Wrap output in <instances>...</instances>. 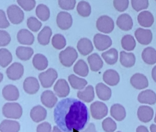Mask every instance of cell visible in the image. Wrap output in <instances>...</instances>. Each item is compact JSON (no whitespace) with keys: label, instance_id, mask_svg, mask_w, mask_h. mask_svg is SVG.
Returning a JSON list of instances; mask_svg holds the SVG:
<instances>
[{"label":"cell","instance_id":"6da1fadb","mask_svg":"<svg viewBox=\"0 0 156 132\" xmlns=\"http://www.w3.org/2000/svg\"><path fill=\"white\" fill-rule=\"evenodd\" d=\"M55 123L64 132H72L73 129L81 131L89 120L86 105L77 99L67 98L59 102L54 112Z\"/></svg>","mask_w":156,"mask_h":132},{"label":"cell","instance_id":"7a4b0ae2","mask_svg":"<svg viewBox=\"0 0 156 132\" xmlns=\"http://www.w3.org/2000/svg\"><path fill=\"white\" fill-rule=\"evenodd\" d=\"M2 112L7 118L19 119L22 116L23 111L21 106L18 103L9 102L3 106Z\"/></svg>","mask_w":156,"mask_h":132},{"label":"cell","instance_id":"3957f363","mask_svg":"<svg viewBox=\"0 0 156 132\" xmlns=\"http://www.w3.org/2000/svg\"><path fill=\"white\" fill-rule=\"evenodd\" d=\"M77 58L78 54L76 50L70 46L67 47L64 50L61 51L59 54L60 62L66 67L72 66Z\"/></svg>","mask_w":156,"mask_h":132},{"label":"cell","instance_id":"277c9868","mask_svg":"<svg viewBox=\"0 0 156 132\" xmlns=\"http://www.w3.org/2000/svg\"><path fill=\"white\" fill-rule=\"evenodd\" d=\"M57 77L58 73L53 68H49L46 71L41 73L39 75L41 84L44 88L51 87Z\"/></svg>","mask_w":156,"mask_h":132},{"label":"cell","instance_id":"5b68a950","mask_svg":"<svg viewBox=\"0 0 156 132\" xmlns=\"http://www.w3.org/2000/svg\"><path fill=\"white\" fill-rule=\"evenodd\" d=\"M90 111L92 117L97 120L103 119L107 115L108 113L106 104L99 101H96L91 105Z\"/></svg>","mask_w":156,"mask_h":132},{"label":"cell","instance_id":"8992f818","mask_svg":"<svg viewBox=\"0 0 156 132\" xmlns=\"http://www.w3.org/2000/svg\"><path fill=\"white\" fill-rule=\"evenodd\" d=\"M7 14L11 22L14 24H20L24 19V12L17 5L10 6L7 9Z\"/></svg>","mask_w":156,"mask_h":132},{"label":"cell","instance_id":"52a82bcc","mask_svg":"<svg viewBox=\"0 0 156 132\" xmlns=\"http://www.w3.org/2000/svg\"><path fill=\"white\" fill-rule=\"evenodd\" d=\"M98 30L105 33H109L114 30L115 24L112 19L106 15L101 16L97 21Z\"/></svg>","mask_w":156,"mask_h":132},{"label":"cell","instance_id":"ba28073f","mask_svg":"<svg viewBox=\"0 0 156 132\" xmlns=\"http://www.w3.org/2000/svg\"><path fill=\"white\" fill-rule=\"evenodd\" d=\"M24 68L21 63L15 62L7 69L6 74L8 78L12 81L20 80L23 75Z\"/></svg>","mask_w":156,"mask_h":132},{"label":"cell","instance_id":"9c48e42d","mask_svg":"<svg viewBox=\"0 0 156 132\" xmlns=\"http://www.w3.org/2000/svg\"><path fill=\"white\" fill-rule=\"evenodd\" d=\"M94 42L97 50L99 51L105 50L112 44V40L109 36L100 33L95 35Z\"/></svg>","mask_w":156,"mask_h":132},{"label":"cell","instance_id":"30bf717a","mask_svg":"<svg viewBox=\"0 0 156 132\" xmlns=\"http://www.w3.org/2000/svg\"><path fill=\"white\" fill-rule=\"evenodd\" d=\"M58 27L62 30H66L71 28L73 24V18L70 13L66 12H61L56 18Z\"/></svg>","mask_w":156,"mask_h":132},{"label":"cell","instance_id":"8fae6325","mask_svg":"<svg viewBox=\"0 0 156 132\" xmlns=\"http://www.w3.org/2000/svg\"><path fill=\"white\" fill-rule=\"evenodd\" d=\"M135 35L138 42L143 45H148L152 40V33L150 30L139 28L135 31Z\"/></svg>","mask_w":156,"mask_h":132},{"label":"cell","instance_id":"7c38bea8","mask_svg":"<svg viewBox=\"0 0 156 132\" xmlns=\"http://www.w3.org/2000/svg\"><path fill=\"white\" fill-rule=\"evenodd\" d=\"M24 91L30 95L36 94L40 88L38 80L35 77H29L25 79L23 84Z\"/></svg>","mask_w":156,"mask_h":132},{"label":"cell","instance_id":"4fadbf2b","mask_svg":"<svg viewBox=\"0 0 156 132\" xmlns=\"http://www.w3.org/2000/svg\"><path fill=\"white\" fill-rule=\"evenodd\" d=\"M54 90L57 96L60 98L65 97L70 93V89L66 80L61 79L58 80L54 87Z\"/></svg>","mask_w":156,"mask_h":132},{"label":"cell","instance_id":"5bb4252c","mask_svg":"<svg viewBox=\"0 0 156 132\" xmlns=\"http://www.w3.org/2000/svg\"><path fill=\"white\" fill-rule=\"evenodd\" d=\"M131 85L138 90L145 89L148 86V81L144 75L136 73L131 77L130 80Z\"/></svg>","mask_w":156,"mask_h":132},{"label":"cell","instance_id":"9a60e30c","mask_svg":"<svg viewBox=\"0 0 156 132\" xmlns=\"http://www.w3.org/2000/svg\"><path fill=\"white\" fill-rule=\"evenodd\" d=\"M2 96L7 101H17L20 97V92L18 88L12 85H6L2 89Z\"/></svg>","mask_w":156,"mask_h":132},{"label":"cell","instance_id":"2e32d148","mask_svg":"<svg viewBox=\"0 0 156 132\" xmlns=\"http://www.w3.org/2000/svg\"><path fill=\"white\" fill-rule=\"evenodd\" d=\"M153 114L154 111L150 106H141L138 109V117L143 123H148L151 121L153 118Z\"/></svg>","mask_w":156,"mask_h":132},{"label":"cell","instance_id":"e0dca14e","mask_svg":"<svg viewBox=\"0 0 156 132\" xmlns=\"http://www.w3.org/2000/svg\"><path fill=\"white\" fill-rule=\"evenodd\" d=\"M41 101L42 103L49 108H52L56 104L58 99L52 91L46 90L42 94L41 96Z\"/></svg>","mask_w":156,"mask_h":132},{"label":"cell","instance_id":"ac0fdd59","mask_svg":"<svg viewBox=\"0 0 156 132\" xmlns=\"http://www.w3.org/2000/svg\"><path fill=\"white\" fill-rule=\"evenodd\" d=\"M47 114V112L46 109L41 105L34 106L31 109L30 113L32 120L37 123L45 120Z\"/></svg>","mask_w":156,"mask_h":132},{"label":"cell","instance_id":"d6986e66","mask_svg":"<svg viewBox=\"0 0 156 132\" xmlns=\"http://www.w3.org/2000/svg\"><path fill=\"white\" fill-rule=\"evenodd\" d=\"M138 101L140 103L154 105L156 102V93L151 90H146L140 93Z\"/></svg>","mask_w":156,"mask_h":132},{"label":"cell","instance_id":"ffe728a7","mask_svg":"<svg viewBox=\"0 0 156 132\" xmlns=\"http://www.w3.org/2000/svg\"><path fill=\"white\" fill-rule=\"evenodd\" d=\"M116 24L119 29L127 31L132 29L133 23L131 17L127 13H124L118 18Z\"/></svg>","mask_w":156,"mask_h":132},{"label":"cell","instance_id":"44dd1931","mask_svg":"<svg viewBox=\"0 0 156 132\" xmlns=\"http://www.w3.org/2000/svg\"><path fill=\"white\" fill-rule=\"evenodd\" d=\"M20 125L17 121L14 120H4L0 123L1 132H19Z\"/></svg>","mask_w":156,"mask_h":132},{"label":"cell","instance_id":"7402d4cb","mask_svg":"<svg viewBox=\"0 0 156 132\" xmlns=\"http://www.w3.org/2000/svg\"><path fill=\"white\" fill-rule=\"evenodd\" d=\"M17 39L21 44L31 45L34 42V37L30 31L26 29H23L18 32Z\"/></svg>","mask_w":156,"mask_h":132},{"label":"cell","instance_id":"603a6c76","mask_svg":"<svg viewBox=\"0 0 156 132\" xmlns=\"http://www.w3.org/2000/svg\"><path fill=\"white\" fill-rule=\"evenodd\" d=\"M78 51L83 56H86L91 53L94 50L92 42L87 38L81 39L77 44Z\"/></svg>","mask_w":156,"mask_h":132},{"label":"cell","instance_id":"cb8c5ba5","mask_svg":"<svg viewBox=\"0 0 156 132\" xmlns=\"http://www.w3.org/2000/svg\"><path fill=\"white\" fill-rule=\"evenodd\" d=\"M103 80L104 82L110 86L117 85L120 80L119 75L115 70H107L103 74Z\"/></svg>","mask_w":156,"mask_h":132},{"label":"cell","instance_id":"d4e9b609","mask_svg":"<svg viewBox=\"0 0 156 132\" xmlns=\"http://www.w3.org/2000/svg\"><path fill=\"white\" fill-rule=\"evenodd\" d=\"M137 20L140 25L145 28L151 27L154 21L153 15L147 11L140 12L138 16Z\"/></svg>","mask_w":156,"mask_h":132},{"label":"cell","instance_id":"484cf974","mask_svg":"<svg viewBox=\"0 0 156 132\" xmlns=\"http://www.w3.org/2000/svg\"><path fill=\"white\" fill-rule=\"evenodd\" d=\"M96 92L98 98L103 101L109 100L112 95L111 89L103 83H99L97 85Z\"/></svg>","mask_w":156,"mask_h":132},{"label":"cell","instance_id":"4316f807","mask_svg":"<svg viewBox=\"0 0 156 132\" xmlns=\"http://www.w3.org/2000/svg\"><path fill=\"white\" fill-rule=\"evenodd\" d=\"M77 96L79 99L87 103L92 102L94 98V91L93 86L89 85L83 91H78Z\"/></svg>","mask_w":156,"mask_h":132},{"label":"cell","instance_id":"83f0119b","mask_svg":"<svg viewBox=\"0 0 156 132\" xmlns=\"http://www.w3.org/2000/svg\"><path fill=\"white\" fill-rule=\"evenodd\" d=\"M87 61L90 65V69L93 71H98L103 67L104 62L97 54H93L88 56Z\"/></svg>","mask_w":156,"mask_h":132},{"label":"cell","instance_id":"f1b7e54d","mask_svg":"<svg viewBox=\"0 0 156 132\" xmlns=\"http://www.w3.org/2000/svg\"><path fill=\"white\" fill-rule=\"evenodd\" d=\"M110 114L117 121H121L126 117V110L123 106L119 104H115L111 107Z\"/></svg>","mask_w":156,"mask_h":132},{"label":"cell","instance_id":"f546056e","mask_svg":"<svg viewBox=\"0 0 156 132\" xmlns=\"http://www.w3.org/2000/svg\"><path fill=\"white\" fill-rule=\"evenodd\" d=\"M136 62V57L132 53L121 51L120 53V62L123 66L130 68L134 66Z\"/></svg>","mask_w":156,"mask_h":132},{"label":"cell","instance_id":"4dcf8cb0","mask_svg":"<svg viewBox=\"0 0 156 132\" xmlns=\"http://www.w3.org/2000/svg\"><path fill=\"white\" fill-rule=\"evenodd\" d=\"M142 58L146 63L150 65L156 63V51L152 47H147L142 53Z\"/></svg>","mask_w":156,"mask_h":132},{"label":"cell","instance_id":"1f68e13d","mask_svg":"<svg viewBox=\"0 0 156 132\" xmlns=\"http://www.w3.org/2000/svg\"><path fill=\"white\" fill-rule=\"evenodd\" d=\"M32 62L34 66L39 71L45 70L48 67V60L44 55L41 54H37L34 55Z\"/></svg>","mask_w":156,"mask_h":132},{"label":"cell","instance_id":"d6a6232c","mask_svg":"<svg viewBox=\"0 0 156 132\" xmlns=\"http://www.w3.org/2000/svg\"><path fill=\"white\" fill-rule=\"evenodd\" d=\"M34 50L28 47L19 46L16 49V54L17 57L22 61H28L33 54Z\"/></svg>","mask_w":156,"mask_h":132},{"label":"cell","instance_id":"836d02e7","mask_svg":"<svg viewBox=\"0 0 156 132\" xmlns=\"http://www.w3.org/2000/svg\"><path fill=\"white\" fill-rule=\"evenodd\" d=\"M102 57L107 64L113 65L117 61L118 59V52L115 48H112L108 50L103 53Z\"/></svg>","mask_w":156,"mask_h":132},{"label":"cell","instance_id":"e575fe53","mask_svg":"<svg viewBox=\"0 0 156 132\" xmlns=\"http://www.w3.org/2000/svg\"><path fill=\"white\" fill-rule=\"evenodd\" d=\"M52 34V32L51 28L48 26H45L38 34V40L39 43L42 45L49 44Z\"/></svg>","mask_w":156,"mask_h":132},{"label":"cell","instance_id":"d590c367","mask_svg":"<svg viewBox=\"0 0 156 132\" xmlns=\"http://www.w3.org/2000/svg\"><path fill=\"white\" fill-rule=\"evenodd\" d=\"M68 81L71 86L73 89L77 90H82L87 84L86 80L83 78H79L73 74L69 75Z\"/></svg>","mask_w":156,"mask_h":132},{"label":"cell","instance_id":"8d00e7d4","mask_svg":"<svg viewBox=\"0 0 156 132\" xmlns=\"http://www.w3.org/2000/svg\"><path fill=\"white\" fill-rule=\"evenodd\" d=\"M74 72L82 77H86L89 73V69L86 63L83 60H80L75 64Z\"/></svg>","mask_w":156,"mask_h":132},{"label":"cell","instance_id":"74e56055","mask_svg":"<svg viewBox=\"0 0 156 132\" xmlns=\"http://www.w3.org/2000/svg\"><path fill=\"white\" fill-rule=\"evenodd\" d=\"M12 61V54L9 50L4 48L0 49V66L5 68Z\"/></svg>","mask_w":156,"mask_h":132},{"label":"cell","instance_id":"f35d334b","mask_svg":"<svg viewBox=\"0 0 156 132\" xmlns=\"http://www.w3.org/2000/svg\"><path fill=\"white\" fill-rule=\"evenodd\" d=\"M36 14L41 20L46 21L50 18V9L46 5L43 4H40L36 8Z\"/></svg>","mask_w":156,"mask_h":132},{"label":"cell","instance_id":"ab89813d","mask_svg":"<svg viewBox=\"0 0 156 132\" xmlns=\"http://www.w3.org/2000/svg\"><path fill=\"white\" fill-rule=\"evenodd\" d=\"M121 45L122 48L126 50H133L136 46V41L131 35H126L121 40Z\"/></svg>","mask_w":156,"mask_h":132},{"label":"cell","instance_id":"60d3db41","mask_svg":"<svg viewBox=\"0 0 156 132\" xmlns=\"http://www.w3.org/2000/svg\"><path fill=\"white\" fill-rule=\"evenodd\" d=\"M77 12L80 16L83 17H87L91 13V7L88 2L81 1L78 3L76 8Z\"/></svg>","mask_w":156,"mask_h":132},{"label":"cell","instance_id":"b9f144b4","mask_svg":"<svg viewBox=\"0 0 156 132\" xmlns=\"http://www.w3.org/2000/svg\"><path fill=\"white\" fill-rule=\"evenodd\" d=\"M66 44V40L62 34H55L52 39V44L53 46L57 50H60L63 49Z\"/></svg>","mask_w":156,"mask_h":132},{"label":"cell","instance_id":"7bdbcfd3","mask_svg":"<svg viewBox=\"0 0 156 132\" xmlns=\"http://www.w3.org/2000/svg\"><path fill=\"white\" fill-rule=\"evenodd\" d=\"M102 127L105 132H114L117 128L115 122L110 117H107L102 122Z\"/></svg>","mask_w":156,"mask_h":132},{"label":"cell","instance_id":"ee69618b","mask_svg":"<svg viewBox=\"0 0 156 132\" xmlns=\"http://www.w3.org/2000/svg\"><path fill=\"white\" fill-rule=\"evenodd\" d=\"M27 26L30 30L37 32L42 27V23L35 17H31L27 20Z\"/></svg>","mask_w":156,"mask_h":132},{"label":"cell","instance_id":"f6af8a7d","mask_svg":"<svg viewBox=\"0 0 156 132\" xmlns=\"http://www.w3.org/2000/svg\"><path fill=\"white\" fill-rule=\"evenodd\" d=\"M131 4L133 9L136 12L146 9L148 7V1H132Z\"/></svg>","mask_w":156,"mask_h":132},{"label":"cell","instance_id":"bcb514c9","mask_svg":"<svg viewBox=\"0 0 156 132\" xmlns=\"http://www.w3.org/2000/svg\"><path fill=\"white\" fill-rule=\"evenodd\" d=\"M11 40L10 34L6 31L0 30V47L6 46Z\"/></svg>","mask_w":156,"mask_h":132},{"label":"cell","instance_id":"7dc6e473","mask_svg":"<svg viewBox=\"0 0 156 132\" xmlns=\"http://www.w3.org/2000/svg\"><path fill=\"white\" fill-rule=\"evenodd\" d=\"M18 4L26 11H30L34 9L36 5L35 1H17Z\"/></svg>","mask_w":156,"mask_h":132},{"label":"cell","instance_id":"c3c4849f","mask_svg":"<svg viewBox=\"0 0 156 132\" xmlns=\"http://www.w3.org/2000/svg\"><path fill=\"white\" fill-rule=\"evenodd\" d=\"M113 4L115 9L120 12H123L127 9L129 1H114Z\"/></svg>","mask_w":156,"mask_h":132},{"label":"cell","instance_id":"681fc988","mask_svg":"<svg viewBox=\"0 0 156 132\" xmlns=\"http://www.w3.org/2000/svg\"><path fill=\"white\" fill-rule=\"evenodd\" d=\"M76 1H59L58 4L61 9L66 10L74 9L75 7Z\"/></svg>","mask_w":156,"mask_h":132},{"label":"cell","instance_id":"f907efd6","mask_svg":"<svg viewBox=\"0 0 156 132\" xmlns=\"http://www.w3.org/2000/svg\"><path fill=\"white\" fill-rule=\"evenodd\" d=\"M10 26V23L7 19L5 12L0 9V28L6 29Z\"/></svg>","mask_w":156,"mask_h":132},{"label":"cell","instance_id":"816d5d0a","mask_svg":"<svg viewBox=\"0 0 156 132\" xmlns=\"http://www.w3.org/2000/svg\"><path fill=\"white\" fill-rule=\"evenodd\" d=\"M51 125L48 122H44L38 125L36 132H51Z\"/></svg>","mask_w":156,"mask_h":132},{"label":"cell","instance_id":"f5cc1de1","mask_svg":"<svg viewBox=\"0 0 156 132\" xmlns=\"http://www.w3.org/2000/svg\"><path fill=\"white\" fill-rule=\"evenodd\" d=\"M82 132H97L96 130L95 126L93 123H90L87 128Z\"/></svg>","mask_w":156,"mask_h":132},{"label":"cell","instance_id":"db71d44e","mask_svg":"<svg viewBox=\"0 0 156 132\" xmlns=\"http://www.w3.org/2000/svg\"><path fill=\"white\" fill-rule=\"evenodd\" d=\"M136 132H149V131L146 127L144 126H140L136 128Z\"/></svg>","mask_w":156,"mask_h":132},{"label":"cell","instance_id":"11a10c76","mask_svg":"<svg viewBox=\"0 0 156 132\" xmlns=\"http://www.w3.org/2000/svg\"><path fill=\"white\" fill-rule=\"evenodd\" d=\"M151 75H152V78L154 80V82H156V66H154V68L152 71L151 73Z\"/></svg>","mask_w":156,"mask_h":132},{"label":"cell","instance_id":"9f6ffc18","mask_svg":"<svg viewBox=\"0 0 156 132\" xmlns=\"http://www.w3.org/2000/svg\"><path fill=\"white\" fill-rule=\"evenodd\" d=\"M150 130L151 132H156V125L151 124L150 127Z\"/></svg>","mask_w":156,"mask_h":132},{"label":"cell","instance_id":"6f0895ef","mask_svg":"<svg viewBox=\"0 0 156 132\" xmlns=\"http://www.w3.org/2000/svg\"><path fill=\"white\" fill-rule=\"evenodd\" d=\"M52 132H62L61 130H60V128L56 126H55L54 127L53 129Z\"/></svg>","mask_w":156,"mask_h":132},{"label":"cell","instance_id":"680465c9","mask_svg":"<svg viewBox=\"0 0 156 132\" xmlns=\"http://www.w3.org/2000/svg\"><path fill=\"white\" fill-rule=\"evenodd\" d=\"M3 79V75L2 73H0V83L2 82Z\"/></svg>","mask_w":156,"mask_h":132},{"label":"cell","instance_id":"91938a15","mask_svg":"<svg viewBox=\"0 0 156 132\" xmlns=\"http://www.w3.org/2000/svg\"><path fill=\"white\" fill-rule=\"evenodd\" d=\"M120 132V131H118V132Z\"/></svg>","mask_w":156,"mask_h":132}]
</instances>
